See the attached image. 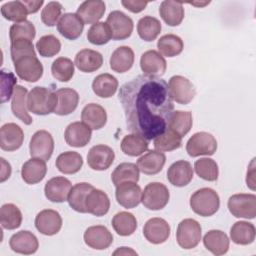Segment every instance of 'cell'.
Here are the masks:
<instances>
[{
	"instance_id": "1",
	"label": "cell",
	"mask_w": 256,
	"mask_h": 256,
	"mask_svg": "<svg viewBox=\"0 0 256 256\" xmlns=\"http://www.w3.org/2000/svg\"><path fill=\"white\" fill-rule=\"evenodd\" d=\"M118 98L132 133L152 140L167 129L174 104L163 79L137 76L121 86Z\"/></svg>"
},
{
	"instance_id": "2",
	"label": "cell",
	"mask_w": 256,
	"mask_h": 256,
	"mask_svg": "<svg viewBox=\"0 0 256 256\" xmlns=\"http://www.w3.org/2000/svg\"><path fill=\"white\" fill-rule=\"evenodd\" d=\"M58 98L56 92L46 87H34L27 96V109L36 115L54 113Z\"/></svg>"
},
{
	"instance_id": "3",
	"label": "cell",
	"mask_w": 256,
	"mask_h": 256,
	"mask_svg": "<svg viewBox=\"0 0 256 256\" xmlns=\"http://www.w3.org/2000/svg\"><path fill=\"white\" fill-rule=\"evenodd\" d=\"M190 207L202 217L212 216L220 207L219 195L211 188H201L191 195Z\"/></svg>"
},
{
	"instance_id": "4",
	"label": "cell",
	"mask_w": 256,
	"mask_h": 256,
	"mask_svg": "<svg viewBox=\"0 0 256 256\" xmlns=\"http://www.w3.org/2000/svg\"><path fill=\"white\" fill-rule=\"evenodd\" d=\"M18 77L27 82H36L43 75V65L36 54H23L12 59Z\"/></svg>"
},
{
	"instance_id": "5",
	"label": "cell",
	"mask_w": 256,
	"mask_h": 256,
	"mask_svg": "<svg viewBox=\"0 0 256 256\" xmlns=\"http://www.w3.org/2000/svg\"><path fill=\"white\" fill-rule=\"evenodd\" d=\"M170 198L168 188L160 182H151L146 185L142 192L141 202L149 210L163 209Z\"/></svg>"
},
{
	"instance_id": "6",
	"label": "cell",
	"mask_w": 256,
	"mask_h": 256,
	"mask_svg": "<svg viewBox=\"0 0 256 256\" xmlns=\"http://www.w3.org/2000/svg\"><path fill=\"white\" fill-rule=\"evenodd\" d=\"M201 225L198 221L187 218L182 220L177 227L176 240L183 249L195 248L201 240Z\"/></svg>"
},
{
	"instance_id": "7",
	"label": "cell",
	"mask_w": 256,
	"mask_h": 256,
	"mask_svg": "<svg viewBox=\"0 0 256 256\" xmlns=\"http://www.w3.org/2000/svg\"><path fill=\"white\" fill-rule=\"evenodd\" d=\"M229 212L236 218L254 219L256 216V196L254 194H234L228 199Z\"/></svg>"
},
{
	"instance_id": "8",
	"label": "cell",
	"mask_w": 256,
	"mask_h": 256,
	"mask_svg": "<svg viewBox=\"0 0 256 256\" xmlns=\"http://www.w3.org/2000/svg\"><path fill=\"white\" fill-rule=\"evenodd\" d=\"M217 150L215 137L208 132H197L193 134L186 144V151L189 156L197 157L200 155H213Z\"/></svg>"
},
{
	"instance_id": "9",
	"label": "cell",
	"mask_w": 256,
	"mask_h": 256,
	"mask_svg": "<svg viewBox=\"0 0 256 256\" xmlns=\"http://www.w3.org/2000/svg\"><path fill=\"white\" fill-rule=\"evenodd\" d=\"M168 88L172 100L182 105L190 103L196 95V89L192 82L180 75L170 78Z\"/></svg>"
},
{
	"instance_id": "10",
	"label": "cell",
	"mask_w": 256,
	"mask_h": 256,
	"mask_svg": "<svg viewBox=\"0 0 256 256\" xmlns=\"http://www.w3.org/2000/svg\"><path fill=\"white\" fill-rule=\"evenodd\" d=\"M54 150L52 135L46 130H38L33 134L29 144V151L32 158L48 161Z\"/></svg>"
},
{
	"instance_id": "11",
	"label": "cell",
	"mask_w": 256,
	"mask_h": 256,
	"mask_svg": "<svg viewBox=\"0 0 256 256\" xmlns=\"http://www.w3.org/2000/svg\"><path fill=\"white\" fill-rule=\"evenodd\" d=\"M106 23L110 27L113 40H124L132 34L133 21L122 11L115 10L110 12Z\"/></svg>"
},
{
	"instance_id": "12",
	"label": "cell",
	"mask_w": 256,
	"mask_h": 256,
	"mask_svg": "<svg viewBox=\"0 0 256 256\" xmlns=\"http://www.w3.org/2000/svg\"><path fill=\"white\" fill-rule=\"evenodd\" d=\"M115 196L121 206L126 209H132L141 202L142 191L137 182L126 181L116 186Z\"/></svg>"
},
{
	"instance_id": "13",
	"label": "cell",
	"mask_w": 256,
	"mask_h": 256,
	"mask_svg": "<svg viewBox=\"0 0 256 256\" xmlns=\"http://www.w3.org/2000/svg\"><path fill=\"white\" fill-rule=\"evenodd\" d=\"M115 158L113 149L104 144H98L93 146L87 155V163L93 170L103 171L108 169Z\"/></svg>"
},
{
	"instance_id": "14",
	"label": "cell",
	"mask_w": 256,
	"mask_h": 256,
	"mask_svg": "<svg viewBox=\"0 0 256 256\" xmlns=\"http://www.w3.org/2000/svg\"><path fill=\"white\" fill-rule=\"evenodd\" d=\"M35 227L43 235H55L62 227V218L56 210L44 209L37 214L35 218Z\"/></svg>"
},
{
	"instance_id": "15",
	"label": "cell",
	"mask_w": 256,
	"mask_h": 256,
	"mask_svg": "<svg viewBox=\"0 0 256 256\" xmlns=\"http://www.w3.org/2000/svg\"><path fill=\"white\" fill-rule=\"evenodd\" d=\"M71 189L72 184L70 180L63 176H56L46 182L44 193L49 201L62 203L68 200Z\"/></svg>"
},
{
	"instance_id": "16",
	"label": "cell",
	"mask_w": 256,
	"mask_h": 256,
	"mask_svg": "<svg viewBox=\"0 0 256 256\" xmlns=\"http://www.w3.org/2000/svg\"><path fill=\"white\" fill-rule=\"evenodd\" d=\"M143 235L152 244H162L170 236V226L163 218L154 217L145 223Z\"/></svg>"
},
{
	"instance_id": "17",
	"label": "cell",
	"mask_w": 256,
	"mask_h": 256,
	"mask_svg": "<svg viewBox=\"0 0 256 256\" xmlns=\"http://www.w3.org/2000/svg\"><path fill=\"white\" fill-rule=\"evenodd\" d=\"M83 238L87 246L96 250H104L113 242L112 233L103 225L88 227L84 232Z\"/></svg>"
},
{
	"instance_id": "18",
	"label": "cell",
	"mask_w": 256,
	"mask_h": 256,
	"mask_svg": "<svg viewBox=\"0 0 256 256\" xmlns=\"http://www.w3.org/2000/svg\"><path fill=\"white\" fill-rule=\"evenodd\" d=\"M24 141L22 128L15 123H6L0 129V147L4 151L19 149Z\"/></svg>"
},
{
	"instance_id": "19",
	"label": "cell",
	"mask_w": 256,
	"mask_h": 256,
	"mask_svg": "<svg viewBox=\"0 0 256 256\" xmlns=\"http://www.w3.org/2000/svg\"><path fill=\"white\" fill-rule=\"evenodd\" d=\"M140 67L144 75L151 77L162 76L167 68L164 57L156 50H148L141 55Z\"/></svg>"
},
{
	"instance_id": "20",
	"label": "cell",
	"mask_w": 256,
	"mask_h": 256,
	"mask_svg": "<svg viewBox=\"0 0 256 256\" xmlns=\"http://www.w3.org/2000/svg\"><path fill=\"white\" fill-rule=\"evenodd\" d=\"M9 245L10 248L16 253L30 255L38 250L39 242L37 237L32 232L22 230L11 236Z\"/></svg>"
},
{
	"instance_id": "21",
	"label": "cell",
	"mask_w": 256,
	"mask_h": 256,
	"mask_svg": "<svg viewBox=\"0 0 256 256\" xmlns=\"http://www.w3.org/2000/svg\"><path fill=\"white\" fill-rule=\"evenodd\" d=\"M91 129L83 122H73L69 124L64 132V138L69 146L80 148L86 146L91 140Z\"/></svg>"
},
{
	"instance_id": "22",
	"label": "cell",
	"mask_w": 256,
	"mask_h": 256,
	"mask_svg": "<svg viewBox=\"0 0 256 256\" xmlns=\"http://www.w3.org/2000/svg\"><path fill=\"white\" fill-rule=\"evenodd\" d=\"M83 29L84 22L76 13L63 14L57 23L58 32L69 40H75L80 37Z\"/></svg>"
},
{
	"instance_id": "23",
	"label": "cell",
	"mask_w": 256,
	"mask_h": 256,
	"mask_svg": "<svg viewBox=\"0 0 256 256\" xmlns=\"http://www.w3.org/2000/svg\"><path fill=\"white\" fill-rule=\"evenodd\" d=\"M193 178V168L190 162L179 160L174 162L167 171L168 181L176 187L188 185Z\"/></svg>"
},
{
	"instance_id": "24",
	"label": "cell",
	"mask_w": 256,
	"mask_h": 256,
	"mask_svg": "<svg viewBox=\"0 0 256 256\" xmlns=\"http://www.w3.org/2000/svg\"><path fill=\"white\" fill-rule=\"evenodd\" d=\"M85 207L87 213L101 217L108 213L110 208V199L104 191L93 188L86 196Z\"/></svg>"
},
{
	"instance_id": "25",
	"label": "cell",
	"mask_w": 256,
	"mask_h": 256,
	"mask_svg": "<svg viewBox=\"0 0 256 256\" xmlns=\"http://www.w3.org/2000/svg\"><path fill=\"white\" fill-rule=\"evenodd\" d=\"M106 5L101 0H87L80 4L76 14L81 18L84 24H95L104 15Z\"/></svg>"
},
{
	"instance_id": "26",
	"label": "cell",
	"mask_w": 256,
	"mask_h": 256,
	"mask_svg": "<svg viewBox=\"0 0 256 256\" xmlns=\"http://www.w3.org/2000/svg\"><path fill=\"white\" fill-rule=\"evenodd\" d=\"M81 120L91 130H99L103 128L107 122V113L101 105L90 103L83 108Z\"/></svg>"
},
{
	"instance_id": "27",
	"label": "cell",
	"mask_w": 256,
	"mask_h": 256,
	"mask_svg": "<svg viewBox=\"0 0 256 256\" xmlns=\"http://www.w3.org/2000/svg\"><path fill=\"white\" fill-rule=\"evenodd\" d=\"M166 162L164 153L157 150H150L137 160L139 170L146 175H155L159 173Z\"/></svg>"
},
{
	"instance_id": "28",
	"label": "cell",
	"mask_w": 256,
	"mask_h": 256,
	"mask_svg": "<svg viewBox=\"0 0 256 256\" xmlns=\"http://www.w3.org/2000/svg\"><path fill=\"white\" fill-rule=\"evenodd\" d=\"M46 161L38 158H31L26 161L21 168L22 179L30 185L37 184L42 181L46 175Z\"/></svg>"
},
{
	"instance_id": "29",
	"label": "cell",
	"mask_w": 256,
	"mask_h": 256,
	"mask_svg": "<svg viewBox=\"0 0 256 256\" xmlns=\"http://www.w3.org/2000/svg\"><path fill=\"white\" fill-rule=\"evenodd\" d=\"M74 64L81 72L91 73L102 66L103 56L98 51L82 49L76 54Z\"/></svg>"
},
{
	"instance_id": "30",
	"label": "cell",
	"mask_w": 256,
	"mask_h": 256,
	"mask_svg": "<svg viewBox=\"0 0 256 256\" xmlns=\"http://www.w3.org/2000/svg\"><path fill=\"white\" fill-rule=\"evenodd\" d=\"M58 98L57 106L54 111L60 116L69 115L74 112L79 103V94L72 88H60L56 91Z\"/></svg>"
},
{
	"instance_id": "31",
	"label": "cell",
	"mask_w": 256,
	"mask_h": 256,
	"mask_svg": "<svg viewBox=\"0 0 256 256\" xmlns=\"http://www.w3.org/2000/svg\"><path fill=\"white\" fill-rule=\"evenodd\" d=\"M27 96V89L21 85H16L12 95L11 109L14 116H16L24 124L30 125L33 120L28 113L26 101Z\"/></svg>"
},
{
	"instance_id": "32",
	"label": "cell",
	"mask_w": 256,
	"mask_h": 256,
	"mask_svg": "<svg viewBox=\"0 0 256 256\" xmlns=\"http://www.w3.org/2000/svg\"><path fill=\"white\" fill-rule=\"evenodd\" d=\"M134 58V52L129 46H120L110 57V68L117 73L127 72L133 66Z\"/></svg>"
},
{
	"instance_id": "33",
	"label": "cell",
	"mask_w": 256,
	"mask_h": 256,
	"mask_svg": "<svg viewBox=\"0 0 256 256\" xmlns=\"http://www.w3.org/2000/svg\"><path fill=\"white\" fill-rule=\"evenodd\" d=\"M159 14L169 26H178L184 19V8L181 2L166 0L160 4Z\"/></svg>"
},
{
	"instance_id": "34",
	"label": "cell",
	"mask_w": 256,
	"mask_h": 256,
	"mask_svg": "<svg viewBox=\"0 0 256 256\" xmlns=\"http://www.w3.org/2000/svg\"><path fill=\"white\" fill-rule=\"evenodd\" d=\"M203 244L214 255H223L229 249V238L221 230H210L204 235Z\"/></svg>"
},
{
	"instance_id": "35",
	"label": "cell",
	"mask_w": 256,
	"mask_h": 256,
	"mask_svg": "<svg viewBox=\"0 0 256 256\" xmlns=\"http://www.w3.org/2000/svg\"><path fill=\"white\" fill-rule=\"evenodd\" d=\"M118 80L109 73L96 76L92 82V90L96 96L101 98L112 97L118 89Z\"/></svg>"
},
{
	"instance_id": "36",
	"label": "cell",
	"mask_w": 256,
	"mask_h": 256,
	"mask_svg": "<svg viewBox=\"0 0 256 256\" xmlns=\"http://www.w3.org/2000/svg\"><path fill=\"white\" fill-rule=\"evenodd\" d=\"M255 226L247 221H238L230 229L231 240L238 245H248L255 240Z\"/></svg>"
},
{
	"instance_id": "37",
	"label": "cell",
	"mask_w": 256,
	"mask_h": 256,
	"mask_svg": "<svg viewBox=\"0 0 256 256\" xmlns=\"http://www.w3.org/2000/svg\"><path fill=\"white\" fill-rule=\"evenodd\" d=\"M55 165L63 174H75L82 168L83 158L78 152L66 151L57 157Z\"/></svg>"
},
{
	"instance_id": "38",
	"label": "cell",
	"mask_w": 256,
	"mask_h": 256,
	"mask_svg": "<svg viewBox=\"0 0 256 256\" xmlns=\"http://www.w3.org/2000/svg\"><path fill=\"white\" fill-rule=\"evenodd\" d=\"M94 187L87 183V182H81L75 184L68 196V203L69 206L79 213H87L86 207H85V199L87 194L93 189Z\"/></svg>"
},
{
	"instance_id": "39",
	"label": "cell",
	"mask_w": 256,
	"mask_h": 256,
	"mask_svg": "<svg viewBox=\"0 0 256 256\" xmlns=\"http://www.w3.org/2000/svg\"><path fill=\"white\" fill-rule=\"evenodd\" d=\"M148 140L143 136L132 133L126 135L121 141V150L128 156H139L148 149Z\"/></svg>"
},
{
	"instance_id": "40",
	"label": "cell",
	"mask_w": 256,
	"mask_h": 256,
	"mask_svg": "<svg viewBox=\"0 0 256 256\" xmlns=\"http://www.w3.org/2000/svg\"><path fill=\"white\" fill-rule=\"evenodd\" d=\"M112 227L120 236H130L137 228V220L132 213L121 211L114 215Z\"/></svg>"
},
{
	"instance_id": "41",
	"label": "cell",
	"mask_w": 256,
	"mask_h": 256,
	"mask_svg": "<svg viewBox=\"0 0 256 256\" xmlns=\"http://www.w3.org/2000/svg\"><path fill=\"white\" fill-rule=\"evenodd\" d=\"M137 32L139 37L147 42L155 40L161 32L160 21L152 16L142 17L137 24Z\"/></svg>"
},
{
	"instance_id": "42",
	"label": "cell",
	"mask_w": 256,
	"mask_h": 256,
	"mask_svg": "<svg viewBox=\"0 0 256 256\" xmlns=\"http://www.w3.org/2000/svg\"><path fill=\"white\" fill-rule=\"evenodd\" d=\"M193 119L189 111H173L167 128L176 132L179 136L184 137L192 128Z\"/></svg>"
},
{
	"instance_id": "43",
	"label": "cell",
	"mask_w": 256,
	"mask_h": 256,
	"mask_svg": "<svg viewBox=\"0 0 256 256\" xmlns=\"http://www.w3.org/2000/svg\"><path fill=\"white\" fill-rule=\"evenodd\" d=\"M0 222L2 228L7 230H14L20 227L22 223V213L20 209L12 203L2 205L0 209Z\"/></svg>"
},
{
	"instance_id": "44",
	"label": "cell",
	"mask_w": 256,
	"mask_h": 256,
	"mask_svg": "<svg viewBox=\"0 0 256 256\" xmlns=\"http://www.w3.org/2000/svg\"><path fill=\"white\" fill-rule=\"evenodd\" d=\"M111 180L115 186H118L119 184L126 181L138 182L139 168L134 163H130V162L121 163L112 172Z\"/></svg>"
},
{
	"instance_id": "45",
	"label": "cell",
	"mask_w": 256,
	"mask_h": 256,
	"mask_svg": "<svg viewBox=\"0 0 256 256\" xmlns=\"http://www.w3.org/2000/svg\"><path fill=\"white\" fill-rule=\"evenodd\" d=\"M157 48L163 56L174 57L182 52L184 43L179 36L175 34H166L158 40Z\"/></svg>"
},
{
	"instance_id": "46",
	"label": "cell",
	"mask_w": 256,
	"mask_h": 256,
	"mask_svg": "<svg viewBox=\"0 0 256 256\" xmlns=\"http://www.w3.org/2000/svg\"><path fill=\"white\" fill-rule=\"evenodd\" d=\"M181 145L182 137L169 128L154 138V147L159 152L173 151L180 148Z\"/></svg>"
},
{
	"instance_id": "47",
	"label": "cell",
	"mask_w": 256,
	"mask_h": 256,
	"mask_svg": "<svg viewBox=\"0 0 256 256\" xmlns=\"http://www.w3.org/2000/svg\"><path fill=\"white\" fill-rule=\"evenodd\" d=\"M1 14L6 20L18 23L25 21L29 13L23 1H10L2 5Z\"/></svg>"
},
{
	"instance_id": "48",
	"label": "cell",
	"mask_w": 256,
	"mask_h": 256,
	"mask_svg": "<svg viewBox=\"0 0 256 256\" xmlns=\"http://www.w3.org/2000/svg\"><path fill=\"white\" fill-rule=\"evenodd\" d=\"M53 77L60 82H68L74 75V63L66 57H59L51 65Z\"/></svg>"
},
{
	"instance_id": "49",
	"label": "cell",
	"mask_w": 256,
	"mask_h": 256,
	"mask_svg": "<svg viewBox=\"0 0 256 256\" xmlns=\"http://www.w3.org/2000/svg\"><path fill=\"white\" fill-rule=\"evenodd\" d=\"M112 38L110 27L106 22H97L93 24L87 32V39L93 45H104Z\"/></svg>"
},
{
	"instance_id": "50",
	"label": "cell",
	"mask_w": 256,
	"mask_h": 256,
	"mask_svg": "<svg viewBox=\"0 0 256 256\" xmlns=\"http://www.w3.org/2000/svg\"><path fill=\"white\" fill-rule=\"evenodd\" d=\"M197 175L206 181H216L219 175L217 163L211 158H200L194 163Z\"/></svg>"
},
{
	"instance_id": "51",
	"label": "cell",
	"mask_w": 256,
	"mask_h": 256,
	"mask_svg": "<svg viewBox=\"0 0 256 256\" xmlns=\"http://www.w3.org/2000/svg\"><path fill=\"white\" fill-rule=\"evenodd\" d=\"M36 48L40 56L53 57L61 50V42L54 35L42 36L36 43Z\"/></svg>"
},
{
	"instance_id": "52",
	"label": "cell",
	"mask_w": 256,
	"mask_h": 256,
	"mask_svg": "<svg viewBox=\"0 0 256 256\" xmlns=\"http://www.w3.org/2000/svg\"><path fill=\"white\" fill-rule=\"evenodd\" d=\"M35 35H36L35 26L32 24V22L28 20L14 23L9 30L10 42L16 39H28L33 41V39L35 38Z\"/></svg>"
},
{
	"instance_id": "53",
	"label": "cell",
	"mask_w": 256,
	"mask_h": 256,
	"mask_svg": "<svg viewBox=\"0 0 256 256\" xmlns=\"http://www.w3.org/2000/svg\"><path fill=\"white\" fill-rule=\"evenodd\" d=\"M62 9L63 6L60 2L51 1L48 2L47 5L42 9L41 12V20L42 22L49 27H53L58 23V19L62 16Z\"/></svg>"
},
{
	"instance_id": "54",
	"label": "cell",
	"mask_w": 256,
	"mask_h": 256,
	"mask_svg": "<svg viewBox=\"0 0 256 256\" xmlns=\"http://www.w3.org/2000/svg\"><path fill=\"white\" fill-rule=\"evenodd\" d=\"M1 74V91H0V97H1V103H4L8 101L12 97V93L14 92L15 85L17 84V79L15 75L10 72L2 69L0 71Z\"/></svg>"
},
{
	"instance_id": "55",
	"label": "cell",
	"mask_w": 256,
	"mask_h": 256,
	"mask_svg": "<svg viewBox=\"0 0 256 256\" xmlns=\"http://www.w3.org/2000/svg\"><path fill=\"white\" fill-rule=\"evenodd\" d=\"M121 4L132 13H139L143 11L148 5L147 1H135V0H123Z\"/></svg>"
},
{
	"instance_id": "56",
	"label": "cell",
	"mask_w": 256,
	"mask_h": 256,
	"mask_svg": "<svg viewBox=\"0 0 256 256\" xmlns=\"http://www.w3.org/2000/svg\"><path fill=\"white\" fill-rule=\"evenodd\" d=\"M0 160H1V167H2L1 168V178H0V181L4 182L11 175V165L4 158H1Z\"/></svg>"
},
{
	"instance_id": "57",
	"label": "cell",
	"mask_w": 256,
	"mask_h": 256,
	"mask_svg": "<svg viewBox=\"0 0 256 256\" xmlns=\"http://www.w3.org/2000/svg\"><path fill=\"white\" fill-rule=\"evenodd\" d=\"M23 2L25 4V6L27 7V10H28L29 14L36 13L44 3L43 0H40V1H23Z\"/></svg>"
},
{
	"instance_id": "58",
	"label": "cell",
	"mask_w": 256,
	"mask_h": 256,
	"mask_svg": "<svg viewBox=\"0 0 256 256\" xmlns=\"http://www.w3.org/2000/svg\"><path fill=\"white\" fill-rule=\"evenodd\" d=\"M113 255H137V253L129 247H120L113 252Z\"/></svg>"
},
{
	"instance_id": "59",
	"label": "cell",
	"mask_w": 256,
	"mask_h": 256,
	"mask_svg": "<svg viewBox=\"0 0 256 256\" xmlns=\"http://www.w3.org/2000/svg\"><path fill=\"white\" fill-rule=\"evenodd\" d=\"M210 2L208 1V2H203V3H196V2H193V3H191L192 5H195V6H205V5H207V4H209Z\"/></svg>"
}]
</instances>
